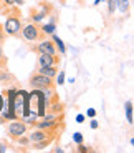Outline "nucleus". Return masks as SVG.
I'll return each mask as SVG.
<instances>
[{
	"label": "nucleus",
	"mask_w": 134,
	"mask_h": 153,
	"mask_svg": "<svg viewBox=\"0 0 134 153\" xmlns=\"http://www.w3.org/2000/svg\"><path fill=\"white\" fill-rule=\"evenodd\" d=\"M46 107H48V98H46L45 92L33 88V92L28 93V111H31L38 118H42L46 113Z\"/></svg>",
	"instance_id": "1"
},
{
	"label": "nucleus",
	"mask_w": 134,
	"mask_h": 153,
	"mask_svg": "<svg viewBox=\"0 0 134 153\" xmlns=\"http://www.w3.org/2000/svg\"><path fill=\"white\" fill-rule=\"evenodd\" d=\"M13 117L15 118H22L25 117L28 111V93L25 90H17L15 92V97H13Z\"/></svg>",
	"instance_id": "2"
},
{
	"label": "nucleus",
	"mask_w": 134,
	"mask_h": 153,
	"mask_svg": "<svg viewBox=\"0 0 134 153\" xmlns=\"http://www.w3.org/2000/svg\"><path fill=\"white\" fill-rule=\"evenodd\" d=\"M20 35L23 37V40L28 43H33V42H38V40H42V38H45L46 35L42 32V28H40L38 23H28V25H25V27H22V32H20Z\"/></svg>",
	"instance_id": "3"
},
{
	"label": "nucleus",
	"mask_w": 134,
	"mask_h": 153,
	"mask_svg": "<svg viewBox=\"0 0 134 153\" xmlns=\"http://www.w3.org/2000/svg\"><path fill=\"white\" fill-rule=\"evenodd\" d=\"M22 27H23L22 20L17 13H10L7 17V20L4 22V25H2L5 35H8V37H18L20 32H22Z\"/></svg>",
	"instance_id": "4"
},
{
	"label": "nucleus",
	"mask_w": 134,
	"mask_h": 153,
	"mask_svg": "<svg viewBox=\"0 0 134 153\" xmlns=\"http://www.w3.org/2000/svg\"><path fill=\"white\" fill-rule=\"evenodd\" d=\"M30 85H31V88H38V90H46V88L56 87L53 78L43 75V73H40V72H35L33 75L30 76Z\"/></svg>",
	"instance_id": "5"
},
{
	"label": "nucleus",
	"mask_w": 134,
	"mask_h": 153,
	"mask_svg": "<svg viewBox=\"0 0 134 153\" xmlns=\"http://www.w3.org/2000/svg\"><path fill=\"white\" fill-rule=\"evenodd\" d=\"M27 123L23 122V120H18V118H13L10 123H8V126H7V130H8V137L10 138H18V137H22V135H25L27 133Z\"/></svg>",
	"instance_id": "6"
},
{
	"label": "nucleus",
	"mask_w": 134,
	"mask_h": 153,
	"mask_svg": "<svg viewBox=\"0 0 134 153\" xmlns=\"http://www.w3.org/2000/svg\"><path fill=\"white\" fill-rule=\"evenodd\" d=\"M58 131L55 130H43V128H37V130H33L30 135H28V142L31 143V145H35V143L42 142V140H45V138H50V137H56Z\"/></svg>",
	"instance_id": "7"
},
{
	"label": "nucleus",
	"mask_w": 134,
	"mask_h": 153,
	"mask_svg": "<svg viewBox=\"0 0 134 153\" xmlns=\"http://www.w3.org/2000/svg\"><path fill=\"white\" fill-rule=\"evenodd\" d=\"M60 57L56 53H38V67H58Z\"/></svg>",
	"instance_id": "8"
},
{
	"label": "nucleus",
	"mask_w": 134,
	"mask_h": 153,
	"mask_svg": "<svg viewBox=\"0 0 134 153\" xmlns=\"http://www.w3.org/2000/svg\"><path fill=\"white\" fill-rule=\"evenodd\" d=\"M35 50L38 52V53H56V47H55V43L51 42V40H48V38H42V40H38V43H37V47H35Z\"/></svg>",
	"instance_id": "9"
},
{
	"label": "nucleus",
	"mask_w": 134,
	"mask_h": 153,
	"mask_svg": "<svg viewBox=\"0 0 134 153\" xmlns=\"http://www.w3.org/2000/svg\"><path fill=\"white\" fill-rule=\"evenodd\" d=\"M50 5H46V4H43L42 5V8H40L38 12H35V13H31V20H33L35 23H38V22H42L43 19H45L46 15H48V12H50Z\"/></svg>",
	"instance_id": "10"
},
{
	"label": "nucleus",
	"mask_w": 134,
	"mask_h": 153,
	"mask_svg": "<svg viewBox=\"0 0 134 153\" xmlns=\"http://www.w3.org/2000/svg\"><path fill=\"white\" fill-rule=\"evenodd\" d=\"M38 72L46 75V76H50V78H55L58 73V68L56 67H38Z\"/></svg>",
	"instance_id": "11"
},
{
	"label": "nucleus",
	"mask_w": 134,
	"mask_h": 153,
	"mask_svg": "<svg viewBox=\"0 0 134 153\" xmlns=\"http://www.w3.org/2000/svg\"><path fill=\"white\" fill-rule=\"evenodd\" d=\"M40 28H42V32H43L45 35L55 33V28H56V25H55V20H51L50 23H43V25H40Z\"/></svg>",
	"instance_id": "12"
},
{
	"label": "nucleus",
	"mask_w": 134,
	"mask_h": 153,
	"mask_svg": "<svg viewBox=\"0 0 134 153\" xmlns=\"http://www.w3.org/2000/svg\"><path fill=\"white\" fill-rule=\"evenodd\" d=\"M116 8H119V12L126 15L129 10V0H116Z\"/></svg>",
	"instance_id": "13"
},
{
	"label": "nucleus",
	"mask_w": 134,
	"mask_h": 153,
	"mask_svg": "<svg viewBox=\"0 0 134 153\" xmlns=\"http://www.w3.org/2000/svg\"><path fill=\"white\" fill-rule=\"evenodd\" d=\"M51 37H53V43H55V47H56V50H60L62 52V55H65L66 53V48H65V43L60 40V37H56L55 33H51Z\"/></svg>",
	"instance_id": "14"
},
{
	"label": "nucleus",
	"mask_w": 134,
	"mask_h": 153,
	"mask_svg": "<svg viewBox=\"0 0 134 153\" xmlns=\"http://www.w3.org/2000/svg\"><path fill=\"white\" fill-rule=\"evenodd\" d=\"M55 138H56V137H50V138H45V140H42V142L35 143V145H33V148H35V150H43V148H45V146H48V145H50V143L53 142Z\"/></svg>",
	"instance_id": "15"
},
{
	"label": "nucleus",
	"mask_w": 134,
	"mask_h": 153,
	"mask_svg": "<svg viewBox=\"0 0 134 153\" xmlns=\"http://www.w3.org/2000/svg\"><path fill=\"white\" fill-rule=\"evenodd\" d=\"M124 110H126V115H127V123L129 125H133V102H126V105H124Z\"/></svg>",
	"instance_id": "16"
},
{
	"label": "nucleus",
	"mask_w": 134,
	"mask_h": 153,
	"mask_svg": "<svg viewBox=\"0 0 134 153\" xmlns=\"http://www.w3.org/2000/svg\"><path fill=\"white\" fill-rule=\"evenodd\" d=\"M116 10V0H108V12H109V15H113Z\"/></svg>",
	"instance_id": "17"
},
{
	"label": "nucleus",
	"mask_w": 134,
	"mask_h": 153,
	"mask_svg": "<svg viewBox=\"0 0 134 153\" xmlns=\"http://www.w3.org/2000/svg\"><path fill=\"white\" fill-rule=\"evenodd\" d=\"M7 57L4 55V50H2V45H0V67H7Z\"/></svg>",
	"instance_id": "18"
},
{
	"label": "nucleus",
	"mask_w": 134,
	"mask_h": 153,
	"mask_svg": "<svg viewBox=\"0 0 134 153\" xmlns=\"http://www.w3.org/2000/svg\"><path fill=\"white\" fill-rule=\"evenodd\" d=\"M56 85H63L65 83V72H60L56 73V82H55Z\"/></svg>",
	"instance_id": "19"
},
{
	"label": "nucleus",
	"mask_w": 134,
	"mask_h": 153,
	"mask_svg": "<svg viewBox=\"0 0 134 153\" xmlns=\"http://www.w3.org/2000/svg\"><path fill=\"white\" fill-rule=\"evenodd\" d=\"M76 152H80V153H84V152H91V148H89V146H84L83 143H78V148H76Z\"/></svg>",
	"instance_id": "20"
},
{
	"label": "nucleus",
	"mask_w": 134,
	"mask_h": 153,
	"mask_svg": "<svg viewBox=\"0 0 134 153\" xmlns=\"http://www.w3.org/2000/svg\"><path fill=\"white\" fill-rule=\"evenodd\" d=\"M73 142H75V143H81V142H83V135H81V133H75V135H73Z\"/></svg>",
	"instance_id": "21"
},
{
	"label": "nucleus",
	"mask_w": 134,
	"mask_h": 153,
	"mask_svg": "<svg viewBox=\"0 0 134 153\" xmlns=\"http://www.w3.org/2000/svg\"><path fill=\"white\" fill-rule=\"evenodd\" d=\"M91 128H93V130L98 128V122H96V120H91Z\"/></svg>",
	"instance_id": "22"
},
{
	"label": "nucleus",
	"mask_w": 134,
	"mask_h": 153,
	"mask_svg": "<svg viewBox=\"0 0 134 153\" xmlns=\"http://www.w3.org/2000/svg\"><path fill=\"white\" fill-rule=\"evenodd\" d=\"M83 120H84L83 115H78V117H76V122H78V123H83Z\"/></svg>",
	"instance_id": "23"
},
{
	"label": "nucleus",
	"mask_w": 134,
	"mask_h": 153,
	"mask_svg": "<svg viewBox=\"0 0 134 153\" xmlns=\"http://www.w3.org/2000/svg\"><path fill=\"white\" fill-rule=\"evenodd\" d=\"M15 4L17 5H23V4H25V0H15Z\"/></svg>",
	"instance_id": "24"
},
{
	"label": "nucleus",
	"mask_w": 134,
	"mask_h": 153,
	"mask_svg": "<svg viewBox=\"0 0 134 153\" xmlns=\"http://www.w3.org/2000/svg\"><path fill=\"white\" fill-rule=\"evenodd\" d=\"M94 113H96L94 110H88V115H89V117H94Z\"/></svg>",
	"instance_id": "25"
},
{
	"label": "nucleus",
	"mask_w": 134,
	"mask_h": 153,
	"mask_svg": "<svg viewBox=\"0 0 134 153\" xmlns=\"http://www.w3.org/2000/svg\"><path fill=\"white\" fill-rule=\"evenodd\" d=\"M2 152H5V146L4 145H0V153H2Z\"/></svg>",
	"instance_id": "26"
},
{
	"label": "nucleus",
	"mask_w": 134,
	"mask_h": 153,
	"mask_svg": "<svg viewBox=\"0 0 134 153\" xmlns=\"http://www.w3.org/2000/svg\"><path fill=\"white\" fill-rule=\"evenodd\" d=\"M0 110H2V97H0Z\"/></svg>",
	"instance_id": "27"
}]
</instances>
